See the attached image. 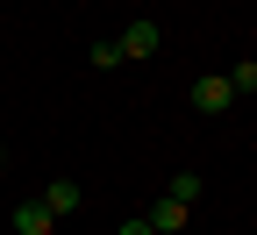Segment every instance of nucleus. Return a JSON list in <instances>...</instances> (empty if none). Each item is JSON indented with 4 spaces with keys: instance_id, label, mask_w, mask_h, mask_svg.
I'll return each mask as SVG.
<instances>
[{
    "instance_id": "obj_3",
    "label": "nucleus",
    "mask_w": 257,
    "mask_h": 235,
    "mask_svg": "<svg viewBox=\"0 0 257 235\" xmlns=\"http://www.w3.org/2000/svg\"><path fill=\"white\" fill-rule=\"evenodd\" d=\"M79 199H86L79 178H50V185H43V207H50L57 221H64V214H79Z\"/></svg>"
},
{
    "instance_id": "obj_4",
    "label": "nucleus",
    "mask_w": 257,
    "mask_h": 235,
    "mask_svg": "<svg viewBox=\"0 0 257 235\" xmlns=\"http://www.w3.org/2000/svg\"><path fill=\"white\" fill-rule=\"evenodd\" d=\"M186 214H193V207H186V199H172V192H165V199H157V207H150L143 221H150L157 235H179V228H186Z\"/></svg>"
},
{
    "instance_id": "obj_8",
    "label": "nucleus",
    "mask_w": 257,
    "mask_h": 235,
    "mask_svg": "<svg viewBox=\"0 0 257 235\" xmlns=\"http://www.w3.org/2000/svg\"><path fill=\"white\" fill-rule=\"evenodd\" d=\"M229 86H236V93H257V57H243V64H229Z\"/></svg>"
},
{
    "instance_id": "obj_5",
    "label": "nucleus",
    "mask_w": 257,
    "mask_h": 235,
    "mask_svg": "<svg viewBox=\"0 0 257 235\" xmlns=\"http://www.w3.org/2000/svg\"><path fill=\"white\" fill-rule=\"evenodd\" d=\"M57 228V214L43 207V199H22V207H15V235H50Z\"/></svg>"
},
{
    "instance_id": "obj_1",
    "label": "nucleus",
    "mask_w": 257,
    "mask_h": 235,
    "mask_svg": "<svg viewBox=\"0 0 257 235\" xmlns=\"http://www.w3.org/2000/svg\"><path fill=\"white\" fill-rule=\"evenodd\" d=\"M193 107H200V114H229V107H236V86H229V72L193 79Z\"/></svg>"
},
{
    "instance_id": "obj_6",
    "label": "nucleus",
    "mask_w": 257,
    "mask_h": 235,
    "mask_svg": "<svg viewBox=\"0 0 257 235\" xmlns=\"http://www.w3.org/2000/svg\"><path fill=\"white\" fill-rule=\"evenodd\" d=\"M200 185H207V178H200V171H179V178H172V185H165V192H172V199H186V207H193V199H200Z\"/></svg>"
},
{
    "instance_id": "obj_9",
    "label": "nucleus",
    "mask_w": 257,
    "mask_h": 235,
    "mask_svg": "<svg viewBox=\"0 0 257 235\" xmlns=\"http://www.w3.org/2000/svg\"><path fill=\"white\" fill-rule=\"evenodd\" d=\"M114 235H157V228H150V221H143V214H136V221H121V228H114Z\"/></svg>"
},
{
    "instance_id": "obj_2",
    "label": "nucleus",
    "mask_w": 257,
    "mask_h": 235,
    "mask_svg": "<svg viewBox=\"0 0 257 235\" xmlns=\"http://www.w3.org/2000/svg\"><path fill=\"white\" fill-rule=\"evenodd\" d=\"M114 43H121V57H157V22H128Z\"/></svg>"
},
{
    "instance_id": "obj_7",
    "label": "nucleus",
    "mask_w": 257,
    "mask_h": 235,
    "mask_svg": "<svg viewBox=\"0 0 257 235\" xmlns=\"http://www.w3.org/2000/svg\"><path fill=\"white\" fill-rule=\"evenodd\" d=\"M93 64H100V72H114V64H128V57H121L114 36H100V43H93Z\"/></svg>"
},
{
    "instance_id": "obj_10",
    "label": "nucleus",
    "mask_w": 257,
    "mask_h": 235,
    "mask_svg": "<svg viewBox=\"0 0 257 235\" xmlns=\"http://www.w3.org/2000/svg\"><path fill=\"white\" fill-rule=\"evenodd\" d=\"M0 157H8V150H0Z\"/></svg>"
}]
</instances>
